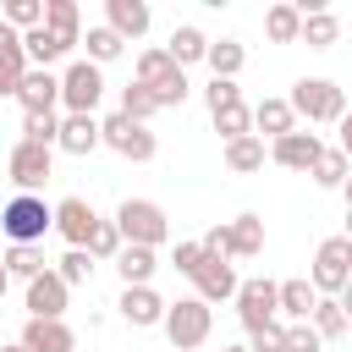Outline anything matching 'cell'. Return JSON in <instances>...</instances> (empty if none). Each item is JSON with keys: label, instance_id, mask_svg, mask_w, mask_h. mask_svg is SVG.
<instances>
[{"label": "cell", "instance_id": "f35d334b", "mask_svg": "<svg viewBox=\"0 0 352 352\" xmlns=\"http://www.w3.org/2000/svg\"><path fill=\"white\" fill-rule=\"evenodd\" d=\"M55 275H60L66 286H82V280L94 275V253H88V248H66L60 264H55Z\"/></svg>", "mask_w": 352, "mask_h": 352}, {"label": "cell", "instance_id": "db71d44e", "mask_svg": "<svg viewBox=\"0 0 352 352\" xmlns=\"http://www.w3.org/2000/svg\"><path fill=\"white\" fill-rule=\"evenodd\" d=\"M346 236H352V209H346Z\"/></svg>", "mask_w": 352, "mask_h": 352}, {"label": "cell", "instance_id": "ba28073f", "mask_svg": "<svg viewBox=\"0 0 352 352\" xmlns=\"http://www.w3.org/2000/svg\"><path fill=\"white\" fill-rule=\"evenodd\" d=\"M236 319H242V330H258V324L280 319V286L264 280V275L242 280V286H236Z\"/></svg>", "mask_w": 352, "mask_h": 352}, {"label": "cell", "instance_id": "cb8c5ba5", "mask_svg": "<svg viewBox=\"0 0 352 352\" xmlns=\"http://www.w3.org/2000/svg\"><path fill=\"white\" fill-rule=\"evenodd\" d=\"M314 302H319L314 280H280V319H286V324L314 319Z\"/></svg>", "mask_w": 352, "mask_h": 352}, {"label": "cell", "instance_id": "ee69618b", "mask_svg": "<svg viewBox=\"0 0 352 352\" xmlns=\"http://www.w3.org/2000/svg\"><path fill=\"white\" fill-rule=\"evenodd\" d=\"M148 94H154V104H160V110H170V104H182V99H187V72L176 66V72H170L165 82H154Z\"/></svg>", "mask_w": 352, "mask_h": 352}, {"label": "cell", "instance_id": "d4e9b609", "mask_svg": "<svg viewBox=\"0 0 352 352\" xmlns=\"http://www.w3.org/2000/svg\"><path fill=\"white\" fill-rule=\"evenodd\" d=\"M44 28L60 33L66 44H82V11H77V0H44Z\"/></svg>", "mask_w": 352, "mask_h": 352}, {"label": "cell", "instance_id": "8fae6325", "mask_svg": "<svg viewBox=\"0 0 352 352\" xmlns=\"http://www.w3.org/2000/svg\"><path fill=\"white\" fill-rule=\"evenodd\" d=\"M324 154V143H319V132H286V138H275L270 143V160L280 165V170H314V160Z\"/></svg>", "mask_w": 352, "mask_h": 352}, {"label": "cell", "instance_id": "f5cc1de1", "mask_svg": "<svg viewBox=\"0 0 352 352\" xmlns=\"http://www.w3.org/2000/svg\"><path fill=\"white\" fill-rule=\"evenodd\" d=\"M220 352H253V346H220Z\"/></svg>", "mask_w": 352, "mask_h": 352}, {"label": "cell", "instance_id": "2e32d148", "mask_svg": "<svg viewBox=\"0 0 352 352\" xmlns=\"http://www.w3.org/2000/svg\"><path fill=\"white\" fill-rule=\"evenodd\" d=\"M28 77V50H22V33L11 22H0V99H16Z\"/></svg>", "mask_w": 352, "mask_h": 352}, {"label": "cell", "instance_id": "ab89813d", "mask_svg": "<svg viewBox=\"0 0 352 352\" xmlns=\"http://www.w3.org/2000/svg\"><path fill=\"white\" fill-rule=\"evenodd\" d=\"M214 132H220L226 143L248 138V132H253V110H248V104H231V110H220V116H214Z\"/></svg>", "mask_w": 352, "mask_h": 352}, {"label": "cell", "instance_id": "b9f144b4", "mask_svg": "<svg viewBox=\"0 0 352 352\" xmlns=\"http://www.w3.org/2000/svg\"><path fill=\"white\" fill-rule=\"evenodd\" d=\"M204 99H209V116H220V110H231V104H242V88H236L231 77H209V88H204Z\"/></svg>", "mask_w": 352, "mask_h": 352}, {"label": "cell", "instance_id": "60d3db41", "mask_svg": "<svg viewBox=\"0 0 352 352\" xmlns=\"http://www.w3.org/2000/svg\"><path fill=\"white\" fill-rule=\"evenodd\" d=\"M22 143L55 148V143H60V116H22Z\"/></svg>", "mask_w": 352, "mask_h": 352}, {"label": "cell", "instance_id": "8992f818", "mask_svg": "<svg viewBox=\"0 0 352 352\" xmlns=\"http://www.w3.org/2000/svg\"><path fill=\"white\" fill-rule=\"evenodd\" d=\"M99 99H104V77H99V66H94L88 55L72 60V66L60 72V104H66V116H94Z\"/></svg>", "mask_w": 352, "mask_h": 352}, {"label": "cell", "instance_id": "ffe728a7", "mask_svg": "<svg viewBox=\"0 0 352 352\" xmlns=\"http://www.w3.org/2000/svg\"><path fill=\"white\" fill-rule=\"evenodd\" d=\"M253 132L258 138H286V132H297V110H292V99H258L253 104Z\"/></svg>", "mask_w": 352, "mask_h": 352}, {"label": "cell", "instance_id": "f907efd6", "mask_svg": "<svg viewBox=\"0 0 352 352\" xmlns=\"http://www.w3.org/2000/svg\"><path fill=\"white\" fill-rule=\"evenodd\" d=\"M341 198H346V209H352V176H346V187H341Z\"/></svg>", "mask_w": 352, "mask_h": 352}, {"label": "cell", "instance_id": "ac0fdd59", "mask_svg": "<svg viewBox=\"0 0 352 352\" xmlns=\"http://www.w3.org/2000/svg\"><path fill=\"white\" fill-rule=\"evenodd\" d=\"M99 143H104V132H99L94 116H60V143L55 148H66L72 160H88Z\"/></svg>", "mask_w": 352, "mask_h": 352}, {"label": "cell", "instance_id": "5b68a950", "mask_svg": "<svg viewBox=\"0 0 352 352\" xmlns=\"http://www.w3.org/2000/svg\"><path fill=\"white\" fill-rule=\"evenodd\" d=\"M308 280H314V292H319V297H341V292L352 286V236H346V231L319 242Z\"/></svg>", "mask_w": 352, "mask_h": 352}, {"label": "cell", "instance_id": "6da1fadb", "mask_svg": "<svg viewBox=\"0 0 352 352\" xmlns=\"http://www.w3.org/2000/svg\"><path fill=\"white\" fill-rule=\"evenodd\" d=\"M286 99H292V110H297L302 121H314V126H330V121L341 126V116H346V94H341L330 77H297Z\"/></svg>", "mask_w": 352, "mask_h": 352}, {"label": "cell", "instance_id": "52a82bcc", "mask_svg": "<svg viewBox=\"0 0 352 352\" xmlns=\"http://www.w3.org/2000/svg\"><path fill=\"white\" fill-rule=\"evenodd\" d=\"M99 132H104V148H116L121 160H138V165H143V160H154V154H160V138H154L143 121L121 116V110H116V116H104V121H99Z\"/></svg>", "mask_w": 352, "mask_h": 352}, {"label": "cell", "instance_id": "5bb4252c", "mask_svg": "<svg viewBox=\"0 0 352 352\" xmlns=\"http://www.w3.org/2000/svg\"><path fill=\"white\" fill-rule=\"evenodd\" d=\"M94 226H99V214H94L88 198H60V204H55V231L66 236V248H88Z\"/></svg>", "mask_w": 352, "mask_h": 352}, {"label": "cell", "instance_id": "277c9868", "mask_svg": "<svg viewBox=\"0 0 352 352\" xmlns=\"http://www.w3.org/2000/svg\"><path fill=\"white\" fill-rule=\"evenodd\" d=\"M116 226H121V242H132V248H160L170 236V220L154 198H121Z\"/></svg>", "mask_w": 352, "mask_h": 352}, {"label": "cell", "instance_id": "1f68e13d", "mask_svg": "<svg viewBox=\"0 0 352 352\" xmlns=\"http://www.w3.org/2000/svg\"><path fill=\"white\" fill-rule=\"evenodd\" d=\"M319 187H346V176H352V160L341 154V148H324L319 160H314V170H308Z\"/></svg>", "mask_w": 352, "mask_h": 352}, {"label": "cell", "instance_id": "9a60e30c", "mask_svg": "<svg viewBox=\"0 0 352 352\" xmlns=\"http://www.w3.org/2000/svg\"><path fill=\"white\" fill-rule=\"evenodd\" d=\"M66 297H72V286L55 270H44L38 280H28V319H60L66 314Z\"/></svg>", "mask_w": 352, "mask_h": 352}, {"label": "cell", "instance_id": "d6a6232c", "mask_svg": "<svg viewBox=\"0 0 352 352\" xmlns=\"http://www.w3.org/2000/svg\"><path fill=\"white\" fill-rule=\"evenodd\" d=\"M341 38V22L330 16V11H314V16H302V44L308 50H330Z\"/></svg>", "mask_w": 352, "mask_h": 352}, {"label": "cell", "instance_id": "c3c4849f", "mask_svg": "<svg viewBox=\"0 0 352 352\" xmlns=\"http://www.w3.org/2000/svg\"><path fill=\"white\" fill-rule=\"evenodd\" d=\"M336 302H341V308H346V319H352V286H346V292H341Z\"/></svg>", "mask_w": 352, "mask_h": 352}, {"label": "cell", "instance_id": "484cf974", "mask_svg": "<svg viewBox=\"0 0 352 352\" xmlns=\"http://www.w3.org/2000/svg\"><path fill=\"white\" fill-rule=\"evenodd\" d=\"M258 253H264V220L248 209L231 220V258H258Z\"/></svg>", "mask_w": 352, "mask_h": 352}, {"label": "cell", "instance_id": "9c48e42d", "mask_svg": "<svg viewBox=\"0 0 352 352\" xmlns=\"http://www.w3.org/2000/svg\"><path fill=\"white\" fill-rule=\"evenodd\" d=\"M6 170H11L16 192H38V187L50 182V170H55V148H44V143H16L11 160H6Z\"/></svg>", "mask_w": 352, "mask_h": 352}, {"label": "cell", "instance_id": "7c38bea8", "mask_svg": "<svg viewBox=\"0 0 352 352\" xmlns=\"http://www.w3.org/2000/svg\"><path fill=\"white\" fill-rule=\"evenodd\" d=\"M192 286H198V297L204 302H236V270H231V258H214V253H204V264H198V275H192Z\"/></svg>", "mask_w": 352, "mask_h": 352}, {"label": "cell", "instance_id": "7402d4cb", "mask_svg": "<svg viewBox=\"0 0 352 352\" xmlns=\"http://www.w3.org/2000/svg\"><path fill=\"white\" fill-rule=\"evenodd\" d=\"M264 160H270V148H264V138H258V132H248V138L226 143V170H231V176H253V170H264Z\"/></svg>", "mask_w": 352, "mask_h": 352}, {"label": "cell", "instance_id": "816d5d0a", "mask_svg": "<svg viewBox=\"0 0 352 352\" xmlns=\"http://www.w3.org/2000/svg\"><path fill=\"white\" fill-rule=\"evenodd\" d=\"M0 352H28V346H22V341H11V346H0Z\"/></svg>", "mask_w": 352, "mask_h": 352}, {"label": "cell", "instance_id": "d6986e66", "mask_svg": "<svg viewBox=\"0 0 352 352\" xmlns=\"http://www.w3.org/2000/svg\"><path fill=\"white\" fill-rule=\"evenodd\" d=\"M148 22H154V16H148V6H143V0H104V28H116L126 44H132V38H143V33H148Z\"/></svg>", "mask_w": 352, "mask_h": 352}, {"label": "cell", "instance_id": "f6af8a7d", "mask_svg": "<svg viewBox=\"0 0 352 352\" xmlns=\"http://www.w3.org/2000/svg\"><path fill=\"white\" fill-rule=\"evenodd\" d=\"M170 264H176V275H198V264H204V242H176V253H170Z\"/></svg>", "mask_w": 352, "mask_h": 352}, {"label": "cell", "instance_id": "f546056e", "mask_svg": "<svg viewBox=\"0 0 352 352\" xmlns=\"http://www.w3.org/2000/svg\"><path fill=\"white\" fill-rule=\"evenodd\" d=\"M6 270L16 275V280H38L50 264H44V248H28V242H11L6 248Z\"/></svg>", "mask_w": 352, "mask_h": 352}, {"label": "cell", "instance_id": "8d00e7d4", "mask_svg": "<svg viewBox=\"0 0 352 352\" xmlns=\"http://www.w3.org/2000/svg\"><path fill=\"white\" fill-rule=\"evenodd\" d=\"M0 22H11L16 33H33V28H44V0H11L0 11Z\"/></svg>", "mask_w": 352, "mask_h": 352}, {"label": "cell", "instance_id": "f1b7e54d", "mask_svg": "<svg viewBox=\"0 0 352 352\" xmlns=\"http://www.w3.org/2000/svg\"><path fill=\"white\" fill-rule=\"evenodd\" d=\"M204 60H209V72H214V77H231V82H236V72L248 66V50H242L236 38H214Z\"/></svg>", "mask_w": 352, "mask_h": 352}, {"label": "cell", "instance_id": "e0dca14e", "mask_svg": "<svg viewBox=\"0 0 352 352\" xmlns=\"http://www.w3.org/2000/svg\"><path fill=\"white\" fill-rule=\"evenodd\" d=\"M22 346L28 352H77V336L66 319H28L22 324Z\"/></svg>", "mask_w": 352, "mask_h": 352}, {"label": "cell", "instance_id": "7a4b0ae2", "mask_svg": "<svg viewBox=\"0 0 352 352\" xmlns=\"http://www.w3.org/2000/svg\"><path fill=\"white\" fill-rule=\"evenodd\" d=\"M160 330L170 336L176 352H192V346L209 341V330H214V308H209L204 297H176V302L165 308V324H160Z\"/></svg>", "mask_w": 352, "mask_h": 352}, {"label": "cell", "instance_id": "d590c367", "mask_svg": "<svg viewBox=\"0 0 352 352\" xmlns=\"http://www.w3.org/2000/svg\"><path fill=\"white\" fill-rule=\"evenodd\" d=\"M121 248H126V242H121V226H116V220H99V226H94V236H88L94 264H99V258H110V264H116V258H121Z\"/></svg>", "mask_w": 352, "mask_h": 352}, {"label": "cell", "instance_id": "7bdbcfd3", "mask_svg": "<svg viewBox=\"0 0 352 352\" xmlns=\"http://www.w3.org/2000/svg\"><path fill=\"white\" fill-rule=\"evenodd\" d=\"M248 346L253 352H286V319H270V324L248 330Z\"/></svg>", "mask_w": 352, "mask_h": 352}, {"label": "cell", "instance_id": "bcb514c9", "mask_svg": "<svg viewBox=\"0 0 352 352\" xmlns=\"http://www.w3.org/2000/svg\"><path fill=\"white\" fill-rule=\"evenodd\" d=\"M324 341H319V330L302 319V324H286V352H319Z\"/></svg>", "mask_w": 352, "mask_h": 352}, {"label": "cell", "instance_id": "4316f807", "mask_svg": "<svg viewBox=\"0 0 352 352\" xmlns=\"http://www.w3.org/2000/svg\"><path fill=\"white\" fill-rule=\"evenodd\" d=\"M264 33H270V44H302V11L297 6H270Z\"/></svg>", "mask_w": 352, "mask_h": 352}, {"label": "cell", "instance_id": "4dcf8cb0", "mask_svg": "<svg viewBox=\"0 0 352 352\" xmlns=\"http://www.w3.org/2000/svg\"><path fill=\"white\" fill-rule=\"evenodd\" d=\"M308 324L319 330V341H336V336H346V324H352V319H346V308H341L336 297H319V302H314V319H308Z\"/></svg>", "mask_w": 352, "mask_h": 352}, {"label": "cell", "instance_id": "603a6c76", "mask_svg": "<svg viewBox=\"0 0 352 352\" xmlns=\"http://www.w3.org/2000/svg\"><path fill=\"white\" fill-rule=\"evenodd\" d=\"M116 270H121V286H148L154 280V270H160V253L154 248H121V258H116Z\"/></svg>", "mask_w": 352, "mask_h": 352}, {"label": "cell", "instance_id": "83f0119b", "mask_svg": "<svg viewBox=\"0 0 352 352\" xmlns=\"http://www.w3.org/2000/svg\"><path fill=\"white\" fill-rule=\"evenodd\" d=\"M165 50H170V60H176V66H192V60H204V55H209V38H204L192 22H182V28L170 33V44H165Z\"/></svg>", "mask_w": 352, "mask_h": 352}, {"label": "cell", "instance_id": "681fc988", "mask_svg": "<svg viewBox=\"0 0 352 352\" xmlns=\"http://www.w3.org/2000/svg\"><path fill=\"white\" fill-rule=\"evenodd\" d=\"M6 286H11V270H6V258H0V297H6Z\"/></svg>", "mask_w": 352, "mask_h": 352}, {"label": "cell", "instance_id": "7dc6e473", "mask_svg": "<svg viewBox=\"0 0 352 352\" xmlns=\"http://www.w3.org/2000/svg\"><path fill=\"white\" fill-rule=\"evenodd\" d=\"M336 148H341V154H346V160H352V110H346V116H341V143H336Z\"/></svg>", "mask_w": 352, "mask_h": 352}, {"label": "cell", "instance_id": "3957f363", "mask_svg": "<svg viewBox=\"0 0 352 352\" xmlns=\"http://www.w3.org/2000/svg\"><path fill=\"white\" fill-rule=\"evenodd\" d=\"M0 226H6V236H11V242L38 248V242H44V231H55V209H50L38 192H16V198L0 209Z\"/></svg>", "mask_w": 352, "mask_h": 352}, {"label": "cell", "instance_id": "44dd1931", "mask_svg": "<svg viewBox=\"0 0 352 352\" xmlns=\"http://www.w3.org/2000/svg\"><path fill=\"white\" fill-rule=\"evenodd\" d=\"M22 50H28V66H44V72H50V66H55L60 55H72L77 44H66V38L50 33V28H33V33H22Z\"/></svg>", "mask_w": 352, "mask_h": 352}, {"label": "cell", "instance_id": "e575fe53", "mask_svg": "<svg viewBox=\"0 0 352 352\" xmlns=\"http://www.w3.org/2000/svg\"><path fill=\"white\" fill-rule=\"evenodd\" d=\"M170 72H176V60H170V50H165V44H154V50H143V55H138V82H143V88L165 82Z\"/></svg>", "mask_w": 352, "mask_h": 352}, {"label": "cell", "instance_id": "30bf717a", "mask_svg": "<svg viewBox=\"0 0 352 352\" xmlns=\"http://www.w3.org/2000/svg\"><path fill=\"white\" fill-rule=\"evenodd\" d=\"M16 104H22V116H55V104H60V77L44 72V66H28V77H22V88H16Z\"/></svg>", "mask_w": 352, "mask_h": 352}, {"label": "cell", "instance_id": "836d02e7", "mask_svg": "<svg viewBox=\"0 0 352 352\" xmlns=\"http://www.w3.org/2000/svg\"><path fill=\"white\" fill-rule=\"evenodd\" d=\"M82 44H88V60H94V66H104V60H116V55L126 50V38H121L116 28H104V22H99V28H88V38H82Z\"/></svg>", "mask_w": 352, "mask_h": 352}, {"label": "cell", "instance_id": "4fadbf2b", "mask_svg": "<svg viewBox=\"0 0 352 352\" xmlns=\"http://www.w3.org/2000/svg\"><path fill=\"white\" fill-rule=\"evenodd\" d=\"M116 308H121V319H126L132 330H148V324H165V308H170V302H165L154 286H121V302H116Z\"/></svg>", "mask_w": 352, "mask_h": 352}, {"label": "cell", "instance_id": "74e56055", "mask_svg": "<svg viewBox=\"0 0 352 352\" xmlns=\"http://www.w3.org/2000/svg\"><path fill=\"white\" fill-rule=\"evenodd\" d=\"M154 110H160V104H154V94L132 77V82L121 88V116H132V121H143V126H148V116H154Z\"/></svg>", "mask_w": 352, "mask_h": 352}]
</instances>
